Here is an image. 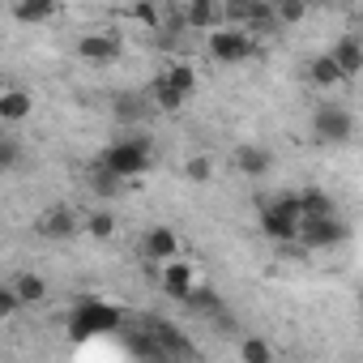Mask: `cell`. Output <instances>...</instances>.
Masks as SVG:
<instances>
[{"label":"cell","mask_w":363,"mask_h":363,"mask_svg":"<svg viewBox=\"0 0 363 363\" xmlns=\"http://www.w3.org/2000/svg\"><path fill=\"white\" fill-rule=\"evenodd\" d=\"M154 162H158L154 141L141 137V133H133V137H116V141L103 145L99 158H94V167H103L107 175H116L120 184H128V179H141L145 171H154Z\"/></svg>","instance_id":"obj_1"},{"label":"cell","mask_w":363,"mask_h":363,"mask_svg":"<svg viewBox=\"0 0 363 363\" xmlns=\"http://www.w3.org/2000/svg\"><path fill=\"white\" fill-rule=\"evenodd\" d=\"M197 94V69L189 60H171L158 69V77L150 82V103L167 116H175L179 107H184L189 99Z\"/></svg>","instance_id":"obj_2"},{"label":"cell","mask_w":363,"mask_h":363,"mask_svg":"<svg viewBox=\"0 0 363 363\" xmlns=\"http://www.w3.org/2000/svg\"><path fill=\"white\" fill-rule=\"evenodd\" d=\"M206 52H210V60H218V65H244V60H252V56L261 52V43H257L248 30L223 22L218 30L206 35Z\"/></svg>","instance_id":"obj_3"},{"label":"cell","mask_w":363,"mask_h":363,"mask_svg":"<svg viewBox=\"0 0 363 363\" xmlns=\"http://www.w3.org/2000/svg\"><path fill=\"white\" fill-rule=\"evenodd\" d=\"M82 223H86V214H82L77 206L52 201V206H43L39 218H35V235L48 240V244H69V240L82 235Z\"/></svg>","instance_id":"obj_4"},{"label":"cell","mask_w":363,"mask_h":363,"mask_svg":"<svg viewBox=\"0 0 363 363\" xmlns=\"http://www.w3.org/2000/svg\"><path fill=\"white\" fill-rule=\"evenodd\" d=\"M158 286H162L167 299L193 303V299H201V265L193 257H175V261L158 265Z\"/></svg>","instance_id":"obj_5"},{"label":"cell","mask_w":363,"mask_h":363,"mask_svg":"<svg viewBox=\"0 0 363 363\" xmlns=\"http://www.w3.org/2000/svg\"><path fill=\"white\" fill-rule=\"evenodd\" d=\"M299 223H303V218H299V201H295V193H282V197H274V201L261 206V231H265V240L295 244Z\"/></svg>","instance_id":"obj_6"},{"label":"cell","mask_w":363,"mask_h":363,"mask_svg":"<svg viewBox=\"0 0 363 363\" xmlns=\"http://www.w3.org/2000/svg\"><path fill=\"white\" fill-rule=\"evenodd\" d=\"M354 137V111L342 103H320L312 111V141L320 145H346Z\"/></svg>","instance_id":"obj_7"},{"label":"cell","mask_w":363,"mask_h":363,"mask_svg":"<svg viewBox=\"0 0 363 363\" xmlns=\"http://www.w3.org/2000/svg\"><path fill=\"white\" fill-rule=\"evenodd\" d=\"M346 235H350V227L337 214L333 218H303L299 231H295V244L308 248V252H329V248L346 244Z\"/></svg>","instance_id":"obj_8"},{"label":"cell","mask_w":363,"mask_h":363,"mask_svg":"<svg viewBox=\"0 0 363 363\" xmlns=\"http://www.w3.org/2000/svg\"><path fill=\"white\" fill-rule=\"evenodd\" d=\"M73 52L86 65H116L124 56V39H120V30H86V35H77Z\"/></svg>","instance_id":"obj_9"},{"label":"cell","mask_w":363,"mask_h":363,"mask_svg":"<svg viewBox=\"0 0 363 363\" xmlns=\"http://www.w3.org/2000/svg\"><path fill=\"white\" fill-rule=\"evenodd\" d=\"M179 248H184V240H179L175 227H150V231L141 235V252H145L150 265H167V261H175V257H184Z\"/></svg>","instance_id":"obj_10"},{"label":"cell","mask_w":363,"mask_h":363,"mask_svg":"<svg viewBox=\"0 0 363 363\" xmlns=\"http://www.w3.org/2000/svg\"><path fill=\"white\" fill-rule=\"evenodd\" d=\"M231 171L244 175V179H261V175L274 171V154L265 145H257V141H240L231 150Z\"/></svg>","instance_id":"obj_11"},{"label":"cell","mask_w":363,"mask_h":363,"mask_svg":"<svg viewBox=\"0 0 363 363\" xmlns=\"http://www.w3.org/2000/svg\"><path fill=\"white\" fill-rule=\"evenodd\" d=\"M329 60H333V69L342 73V82H354L359 69H363V43H359V35H342V39L329 48Z\"/></svg>","instance_id":"obj_12"},{"label":"cell","mask_w":363,"mask_h":363,"mask_svg":"<svg viewBox=\"0 0 363 363\" xmlns=\"http://www.w3.org/2000/svg\"><path fill=\"white\" fill-rule=\"evenodd\" d=\"M9 291L18 295L22 308H35V303L48 299V282H43V274H35V269H18V274L9 278Z\"/></svg>","instance_id":"obj_13"},{"label":"cell","mask_w":363,"mask_h":363,"mask_svg":"<svg viewBox=\"0 0 363 363\" xmlns=\"http://www.w3.org/2000/svg\"><path fill=\"white\" fill-rule=\"evenodd\" d=\"M295 201H299V218H333L337 214V201L325 189H299Z\"/></svg>","instance_id":"obj_14"},{"label":"cell","mask_w":363,"mask_h":363,"mask_svg":"<svg viewBox=\"0 0 363 363\" xmlns=\"http://www.w3.org/2000/svg\"><path fill=\"white\" fill-rule=\"evenodd\" d=\"M35 111V99H30V90H18V86H9L5 94H0V120L5 124H13V120H26Z\"/></svg>","instance_id":"obj_15"},{"label":"cell","mask_w":363,"mask_h":363,"mask_svg":"<svg viewBox=\"0 0 363 363\" xmlns=\"http://www.w3.org/2000/svg\"><path fill=\"white\" fill-rule=\"evenodd\" d=\"M308 82H312V86H320V90H333V86H342V73L333 69L329 52H320V56H312V60H308Z\"/></svg>","instance_id":"obj_16"},{"label":"cell","mask_w":363,"mask_h":363,"mask_svg":"<svg viewBox=\"0 0 363 363\" xmlns=\"http://www.w3.org/2000/svg\"><path fill=\"white\" fill-rule=\"evenodd\" d=\"M60 18V5H13V22H22V26H43V22H56Z\"/></svg>","instance_id":"obj_17"},{"label":"cell","mask_w":363,"mask_h":363,"mask_svg":"<svg viewBox=\"0 0 363 363\" xmlns=\"http://www.w3.org/2000/svg\"><path fill=\"white\" fill-rule=\"evenodd\" d=\"M82 231H86L90 240H111V235H116V214L99 206V210H90V214H86V223H82Z\"/></svg>","instance_id":"obj_18"},{"label":"cell","mask_w":363,"mask_h":363,"mask_svg":"<svg viewBox=\"0 0 363 363\" xmlns=\"http://www.w3.org/2000/svg\"><path fill=\"white\" fill-rule=\"evenodd\" d=\"M240 359H244V363H278V354H274V346H269L265 337H257V333H248V337H240Z\"/></svg>","instance_id":"obj_19"},{"label":"cell","mask_w":363,"mask_h":363,"mask_svg":"<svg viewBox=\"0 0 363 363\" xmlns=\"http://www.w3.org/2000/svg\"><path fill=\"white\" fill-rule=\"evenodd\" d=\"M86 179H90V189H94L99 197H120V193L128 189V184H120L116 175H107V171H103V167H94V162H90V175H86Z\"/></svg>","instance_id":"obj_20"},{"label":"cell","mask_w":363,"mask_h":363,"mask_svg":"<svg viewBox=\"0 0 363 363\" xmlns=\"http://www.w3.org/2000/svg\"><path fill=\"white\" fill-rule=\"evenodd\" d=\"M22 158H26L22 141H18V137H9V133H0V171H13V167H22Z\"/></svg>","instance_id":"obj_21"},{"label":"cell","mask_w":363,"mask_h":363,"mask_svg":"<svg viewBox=\"0 0 363 363\" xmlns=\"http://www.w3.org/2000/svg\"><path fill=\"white\" fill-rule=\"evenodd\" d=\"M184 175L193 179V184H210V179H214V158L210 154H193L184 162Z\"/></svg>","instance_id":"obj_22"},{"label":"cell","mask_w":363,"mask_h":363,"mask_svg":"<svg viewBox=\"0 0 363 363\" xmlns=\"http://www.w3.org/2000/svg\"><path fill=\"white\" fill-rule=\"evenodd\" d=\"M303 18H308V5H299V0H278V5H274V22L278 26H295Z\"/></svg>","instance_id":"obj_23"},{"label":"cell","mask_w":363,"mask_h":363,"mask_svg":"<svg viewBox=\"0 0 363 363\" xmlns=\"http://www.w3.org/2000/svg\"><path fill=\"white\" fill-rule=\"evenodd\" d=\"M22 312V303H18V295L9 291V282H0V325H5V320H13Z\"/></svg>","instance_id":"obj_24"},{"label":"cell","mask_w":363,"mask_h":363,"mask_svg":"<svg viewBox=\"0 0 363 363\" xmlns=\"http://www.w3.org/2000/svg\"><path fill=\"white\" fill-rule=\"evenodd\" d=\"M5 90H9V73H5V69H0V94H5Z\"/></svg>","instance_id":"obj_25"}]
</instances>
